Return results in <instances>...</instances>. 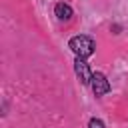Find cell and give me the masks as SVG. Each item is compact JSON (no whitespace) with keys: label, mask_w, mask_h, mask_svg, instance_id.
Instances as JSON below:
<instances>
[{"label":"cell","mask_w":128,"mask_h":128,"mask_svg":"<svg viewBox=\"0 0 128 128\" xmlns=\"http://www.w3.org/2000/svg\"><path fill=\"white\" fill-rule=\"evenodd\" d=\"M68 48L72 50V54L76 58H90L94 52H96V42L92 36L88 34H76L68 40Z\"/></svg>","instance_id":"cell-1"},{"label":"cell","mask_w":128,"mask_h":128,"mask_svg":"<svg viewBox=\"0 0 128 128\" xmlns=\"http://www.w3.org/2000/svg\"><path fill=\"white\" fill-rule=\"evenodd\" d=\"M110 82H108V78L102 74V72H94L92 74V80H90V90H92V94L96 96V98H102L104 94H108L110 92Z\"/></svg>","instance_id":"cell-2"},{"label":"cell","mask_w":128,"mask_h":128,"mask_svg":"<svg viewBox=\"0 0 128 128\" xmlns=\"http://www.w3.org/2000/svg\"><path fill=\"white\" fill-rule=\"evenodd\" d=\"M74 72L80 80V84L84 86H90V80H92V70H90V64L84 60V58H74Z\"/></svg>","instance_id":"cell-3"},{"label":"cell","mask_w":128,"mask_h":128,"mask_svg":"<svg viewBox=\"0 0 128 128\" xmlns=\"http://www.w3.org/2000/svg\"><path fill=\"white\" fill-rule=\"evenodd\" d=\"M54 16H56L60 22H70L72 16H74V10H72L70 4H66V2H58V4L54 6Z\"/></svg>","instance_id":"cell-4"},{"label":"cell","mask_w":128,"mask_h":128,"mask_svg":"<svg viewBox=\"0 0 128 128\" xmlns=\"http://www.w3.org/2000/svg\"><path fill=\"white\" fill-rule=\"evenodd\" d=\"M88 128H106V124H104L100 118H90V122H88Z\"/></svg>","instance_id":"cell-5"}]
</instances>
